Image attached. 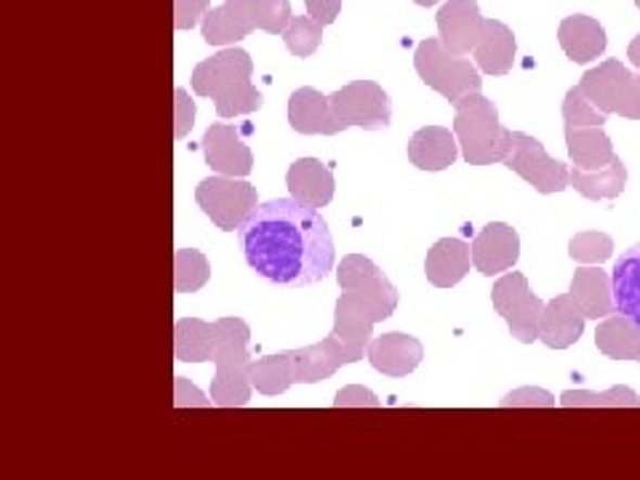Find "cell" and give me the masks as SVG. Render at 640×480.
<instances>
[{"mask_svg":"<svg viewBox=\"0 0 640 480\" xmlns=\"http://www.w3.org/2000/svg\"><path fill=\"white\" fill-rule=\"evenodd\" d=\"M611 283H614L616 313L627 315L640 326V243L622 251L611 270Z\"/></svg>","mask_w":640,"mask_h":480,"instance_id":"cell-28","label":"cell"},{"mask_svg":"<svg viewBox=\"0 0 640 480\" xmlns=\"http://www.w3.org/2000/svg\"><path fill=\"white\" fill-rule=\"evenodd\" d=\"M627 185V166L622 157L614 155L609 166L596 168V172H585V168H572V187L587 201H601V198H619Z\"/></svg>","mask_w":640,"mask_h":480,"instance_id":"cell-30","label":"cell"},{"mask_svg":"<svg viewBox=\"0 0 640 480\" xmlns=\"http://www.w3.org/2000/svg\"><path fill=\"white\" fill-rule=\"evenodd\" d=\"M254 62L243 49H225L192 70V91L217 104L219 118L252 115L261 108V93L252 84Z\"/></svg>","mask_w":640,"mask_h":480,"instance_id":"cell-2","label":"cell"},{"mask_svg":"<svg viewBox=\"0 0 640 480\" xmlns=\"http://www.w3.org/2000/svg\"><path fill=\"white\" fill-rule=\"evenodd\" d=\"M369 361L376 371L384 374V377H406L422 363L424 348L417 337H409V333H382V337L371 339L369 344Z\"/></svg>","mask_w":640,"mask_h":480,"instance_id":"cell-18","label":"cell"},{"mask_svg":"<svg viewBox=\"0 0 640 480\" xmlns=\"http://www.w3.org/2000/svg\"><path fill=\"white\" fill-rule=\"evenodd\" d=\"M203 155L206 163L212 166L214 174H222V177H248L254 168V155L248 150V144L243 142L241 134L235 131V126H227V123H214L206 134H203Z\"/></svg>","mask_w":640,"mask_h":480,"instance_id":"cell-14","label":"cell"},{"mask_svg":"<svg viewBox=\"0 0 640 480\" xmlns=\"http://www.w3.org/2000/svg\"><path fill=\"white\" fill-rule=\"evenodd\" d=\"M457 134L444 126H424L409 139V161L419 172H444L457 163Z\"/></svg>","mask_w":640,"mask_h":480,"instance_id":"cell-24","label":"cell"},{"mask_svg":"<svg viewBox=\"0 0 640 480\" xmlns=\"http://www.w3.org/2000/svg\"><path fill=\"white\" fill-rule=\"evenodd\" d=\"M470 265H473V249L459 238H444L427 251L424 275L438 289H451L459 280H464Z\"/></svg>","mask_w":640,"mask_h":480,"instance_id":"cell-25","label":"cell"},{"mask_svg":"<svg viewBox=\"0 0 640 480\" xmlns=\"http://www.w3.org/2000/svg\"><path fill=\"white\" fill-rule=\"evenodd\" d=\"M174 355L182 363H206L214 355V324L182 318L174 326Z\"/></svg>","mask_w":640,"mask_h":480,"instance_id":"cell-31","label":"cell"},{"mask_svg":"<svg viewBox=\"0 0 640 480\" xmlns=\"http://www.w3.org/2000/svg\"><path fill=\"white\" fill-rule=\"evenodd\" d=\"M566 148L576 168L596 172L614 161V144L603 126H566Z\"/></svg>","mask_w":640,"mask_h":480,"instance_id":"cell-27","label":"cell"},{"mask_svg":"<svg viewBox=\"0 0 640 480\" xmlns=\"http://www.w3.org/2000/svg\"><path fill=\"white\" fill-rule=\"evenodd\" d=\"M291 355H294V379L299 384L323 382V379L334 377L342 366H350L353 363L347 350L342 348L334 333H329L323 342L310 344V348L291 350Z\"/></svg>","mask_w":640,"mask_h":480,"instance_id":"cell-20","label":"cell"},{"mask_svg":"<svg viewBox=\"0 0 640 480\" xmlns=\"http://www.w3.org/2000/svg\"><path fill=\"white\" fill-rule=\"evenodd\" d=\"M561 403L566 408H640V397L636 390L625 388H611L606 392H587V390H566L561 395Z\"/></svg>","mask_w":640,"mask_h":480,"instance_id":"cell-34","label":"cell"},{"mask_svg":"<svg viewBox=\"0 0 640 480\" xmlns=\"http://www.w3.org/2000/svg\"><path fill=\"white\" fill-rule=\"evenodd\" d=\"M241 245L248 267L278 286L320 283L334 267V240L318 209L276 198L259 203L241 227Z\"/></svg>","mask_w":640,"mask_h":480,"instance_id":"cell-1","label":"cell"},{"mask_svg":"<svg viewBox=\"0 0 640 480\" xmlns=\"http://www.w3.org/2000/svg\"><path fill=\"white\" fill-rule=\"evenodd\" d=\"M414 67L422 84L438 91L451 104H457L464 93L483 89L478 64L464 60V56H453L440 43V38L419 40L414 49Z\"/></svg>","mask_w":640,"mask_h":480,"instance_id":"cell-6","label":"cell"},{"mask_svg":"<svg viewBox=\"0 0 640 480\" xmlns=\"http://www.w3.org/2000/svg\"><path fill=\"white\" fill-rule=\"evenodd\" d=\"M585 313H581L572 294L555 296V300L545 302L542 320H539V339L550 350L572 348L585 331Z\"/></svg>","mask_w":640,"mask_h":480,"instance_id":"cell-19","label":"cell"},{"mask_svg":"<svg viewBox=\"0 0 640 480\" xmlns=\"http://www.w3.org/2000/svg\"><path fill=\"white\" fill-rule=\"evenodd\" d=\"M627 60H630V64H636V67L640 70V33L632 38V43L627 46Z\"/></svg>","mask_w":640,"mask_h":480,"instance_id":"cell-44","label":"cell"},{"mask_svg":"<svg viewBox=\"0 0 640 480\" xmlns=\"http://www.w3.org/2000/svg\"><path fill=\"white\" fill-rule=\"evenodd\" d=\"M174 406L177 408H184V406L208 408V406H214V401H206V395H203V392L197 388H192L188 379L177 377V382H174Z\"/></svg>","mask_w":640,"mask_h":480,"instance_id":"cell-41","label":"cell"},{"mask_svg":"<svg viewBox=\"0 0 640 480\" xmlns=\"http://www.w3.org/2000/svg\"><path fill=\"white\" fill-rule=\"evenodd\" d=\"M281 38L283 43H286L289 54L299 56V60H307V56L316 54L320 43H323V25H320L318 20H312L310 14L294 16Z\"/></svg>","mask_w":640,"mask_h":480,"instance_id":"cell-35","label":"cell"},{"mask_svg":"<svg viewBox=\"0 0 640 480\" xmlns=\"http://www.w3.org/2000/svg\"><path fill=\"white\" fill-rule=\"evenodd\" d=\"M289 123L296 134H307V137H334L342 134L340 121H336L334 110H331V99L323 97L318 89H296L289 99Z\"/></svg>","mask_w":640,"mask_h":480,"instance_id":"cell-17","label":"cell"},{"mask_svg":"<svg viewBox=\"0 0 640 480\" xmlns=\"http://www.w3.org/2000/svg\"><path fill=\"white\" fill-rule=\"evenodd\" d=\"M636 5H638V9H640V0H636Z\"/></svg>","mask_w":640,"mask_h":480,"instance_id":"cell-46","label":"cell"},{"mask_svg":"<svg viewBox=\"0 0 640 480\" xmlns=\"http://www.w3.org/2000/svg\"><path fill=\"white\" fill-rule=\"evenodd\" d=\"M212 278V265L206 256L195 249H179L174 254V291L177 294H190V291L203 289Z\"/></svg>","mask_w":640,"mask_h":480,"instance_id":"cell-33","label":"cell"},{"mask_svg":"<svg viewBox=\"0 0 640 480\" xmlns=\"http://www.w3.org/2000/svg\"><path fill=\"white\" fill-rule=\"evenodd\" d=\"M614 254V240L606 232H576L568 240V256L581 265H603Z\"/></svg>","mask_w":640,"mask_h":480,"instance_id":"cell-36","label":"cell"},{"mask_svg":"<svg viewBox=\"0 0 640 480\" xmlns=\"http://www.w3.org/2000/svg\"><path fill=\"white\" fill-rule=\"evenodd\" d=\"M291 20L289 0H225L203 16L201 33L208 46H235L256 30L283 35Z\"/></svg>","mask_w":640,"mask_h":480,"instance_id":"cell-5","label":"cell"},{"mask_svg":"<svg viewBox=\"0 0 640 480\" xmlns=\"http://www.w3.org/2000/svg\"><path fill=\"white\" fill-rule=\"evenodd\" d=\"M174 113H177V126H174V137L184 139L192 126H195V102L184 89L174 91Z\"/></svg>","mask_w":640,"mask_h":480,"instance_id":"cell-39","label":"cell"},{"mask_svg":"<svg viewBox=\"0 0 640 480\" xmlns=\"http://www.w3.org/2000/svg\"><path fill=\"white\" fill-rule=\"evenodd\" d=\"M579 89L601 113L640 121V75L630 73L619 60H606L587 70Z\"/></svg>","mask_w":640,"mask_h":480,"instance_id":"cell-7","label":"cell"},{"mask_svg":"<svg viewBox=\"0 0 640 480\" xmlns=\"http://www.w3.org/2000/svg\"><path fill=\"white\" fill-rule=\"evenodd\" d=\"M248 374H252V384L256 388V392H261V395H283V392L296 382L294 355H291V350H286V353L267 355V358L252 361Z\"/></svg>","mask_w":640,"mask_h":480,"instance_id":"cell-32","label":"cell"},{"mask_svg":"<svg viewBox=\"0 0 640 480\" xmlns=\"http://www.w3.org/2000/svg\"><path fill=\"white\" fill-rule=\"evenodd\" d=\"M336 408H347V406H369V408H380L382 403L376 401V395L371 390L363 388H345L336 392Z\"/></svg>","mask_w":640,"mask_h":480,"instance_id":"cell-42","label":"cell"},{"mask_svg":"<svg viewBox=\"0 0 640 480\" xmlns=\"http://www.w3.org/2000/svg\"><path fill=\"white\" fill-rule=\"evenodd\" d=\"M638 361H640V358H638Z\"/></svg>","mask_w":640,"mask_h":480,"instance_id":"cell-47","label":"cell"},{"mask_svg":"<svg viewBox=\"0 0 640 480\" xmlns=\"http://www.w3.org/2000/svg\"><path fill=\"white\" fill-rule=\"evenodd\" d=\"M374 324H380L374 304L366 300L363 294H358V291L342 289L334 307V329H331V333L340 339V344L347 350L353 363H358L363 358V353H369Z\"/></svg>","mask_w":640,"mask_h":480,"instance_id":"cell-12","label":"cell"},{"mask_svg":"<svg viewBox=\"0 0 640 480\" xmlns=\"http://www.w3.org/2000/svg\"><path fill=\"white\" fill-rule=\"evenodd\" d=\"M596 344L606 358L638 361L640 358V326L627 315H609L596 329Z\"/></svg>","mask_w":640,"mask_h":480,"instance_id":"cell-29","label":"cell"},{"mask_svg":"<svg viewBox=\"0 0 640 480\" xmlns=\"http://www.w3.org/2000/svg\"><path fill=\"white\" fill-rule=\"evenodd\" d=\"M558 43H561L563 54L576 64H587L606 51L609 40H606V30L598 20L585 14H574L566 16L558 27Z\"/></svg>","mask_w":640,"mask_h":480,"instance_id":"cell-21","label":"cell"},{"mask_svg":"<svg viewBox=\"0 0 640 480\" xmlns=\"http://www.w3.org/2000/svg\"><path fill=\"white\" fill-rule=\"evenodd\" d=\"M453 115V134L470 166L502 163L512 148V131L499 123V110L481 91H470L459 99Z\"/></svg>","mask_w":640,"mask_h":480,"instance_id":"cell-4","label":"cell"},{"mask_svg":"<svg viewBox=\"0 0 640 480\" xmlns=\"http://www.w3.org/2000/svg\"><path fill=\"white\" fill-rule=\"evenodd\" d=\"M502 406H555V397L550 395V392L545 390H537V388H523V390H515L510 392V395H504Z\"/></svg>","mask_w":640,"mask_h":480,"instance_id":"cell-40","label":"cell"},{"mask_svg":"<svg viewBox=\"0 0 640 480\" xmlns=\"http://www.w3.org/2000/svg\"><path fill=\"white\" fill-rule=\"evenodd\" d=\"M438 38L453 56L473 54L483 30V16L475 0H448L438 9Z\"/></svg>","mask_w":640,"mask_h":480,"instance_id":"cell-15","label":"cell"},{"mask_svg":"<svg viewBox=\"0 0 640 480\" xmlns=\"http://www.w3.org/2000/svg\"><path fill=\"white\" fill-rule=\"evenodd\" d=\"M470 249H473L475 270L491 278V275L508 273L510 267H515L517 256H521V238L504 222H491L475 236Z\"/></svg>","mask_w":640,"mask_h":480,"instance_id":"cell-16","label":"cell"},{"mask_svg":"<svg viewBox=\"0 0 640 480\" xmlns=\"http://www.w3.org/2000/svg\"><path fill=\"white\" fill-rule=\"evenodd\" d=\"M252 329L241 318H219L214 324V355L217 377L212 384L214 406L241 408L252 401V355H248Z\"/></svg>","mask_w":640,"mask_h":480,"instance_id":"cell-3","label":"cell"},{"mask_svg":"<svg viewBox=\"0 0 640 480\" xmlns=\"http://www.w3.org/2000/svg\"><path fill=\"white\" fill-rule=\"evenodd\" d=\"M307 5V14L312 16V20H318L320 25H334L336 16H340L342 11V0H305Z\"/></svg>","mask_w":640,"mask_h":480,"instance_id":"cell-43","label":"cell"},{"mask_svg":"<svg viewBox=\"0 0 640 480\" xmlns=\"http://www.w3.org/2000/svg\"><path fill=\"white\" fill-rule=\"evenodd\" d=\"M502 163L512 174L526 179L534 190L542 192V195L563 192L572 185V168L547 155L545 144L539 139L528 137V134H512V148Z\"/></svg>","mask_w":640,"mask_h":480,"instance_id":"cell-11","label":"cell"},{"mask_svg":"<svg viewBox=\"0 0 640 480\" xmlns=\"http://www.w3.org/2000/svg\"><path fill=\"white\" fill-rule=\"evenodd\" d=\"M568 294L590 320L609 318L616 313L614 283H611V275L603 273L601 267H576Z\"/></svg>","mask_w":640,"mask_h":480,"instance_id":"cell-26","label":"cell"},{"mask_svg":"<svg viewBox=\"0 0 640 480\" xmlns=\"http://www.w3.org/2000/svg\"><path fill=\"white\" fill-rule=\"evenodd\" d=\"M212 11V0H174V27L192 30Z\"/></svg>","mask_w":640,"mask_h":480,"instance_id":"cell-38","label":"cell"},{"mask_svg":"<svg viewBox=\"0 0 640 480\" xmlns=\"http://www.w3.org/2000/svg\"><path fill=\"white\" fill-rule=\"evenodd\" d=\"M336 283H340V289L358 291V294H363L366 300L374 304L380 324L387 320L395 313V307H398V289L363 254H350L342 260L340 270H336Z\"/></svg>","mask_w":640,"mask_h":480,"instance_id":"cell-13","label":"cell"},{"mask_svg":"<svg viewBox=\"0 0 640 480\" xmlns=\"http://www.w3.org/2000/svg\"><path fill=\"white\" fill-rule=\"evenodd\" d=\"M515 54L517 43L510 27L499 20H483L481 38L473 49V60L481 73L508 75L515 64Z\"/></svg>","mask_w":640,"mask_h":480,"instance_id":"cell-23","label":"cell"},{"mask_svg":"<svg viewBox=\"0 0 640 480\" xmlns=\"http://www.w3.org/2000/svg\"><path fill=\"white\" fill-rule=\"evenodd\" d=\"M491 304L497 315H502L512 337L523 344L539 339V320H542L545 302L528 289L526 275L508 273L494 283Z\"/></svg>","mask_w":640,"mask_h":480,"instance_id":"cell-10","label":"cell"},{"mask_svg":"<svg viewBox=\"0 0 640 480\" xmlns=\"http://www.w3.org/2000/svg\"><path fill=\"white\" fill-rule=\"evenodd\" d=\"M563 121H566V126L576 128L603 126V123H606V113H601V110L585 97V91H581L579 86H574V89L566 93V99H563Z\"/></svg>","mask_w":640,"mask_h":480,"instance_id":"cell-37","label":"cell"},{"mask_svg":"<svg viewBox=\"0 0 640 480\" xmlns=\"http://www.w3.org/2000/svg\"><path fill=\"white\" fill-rule=\"evenodd\" d=\"M329 99L342 131H347L350 126L363 128V131H384L393 121L389 93L374 80H353L331 93Z\"/></svg>","mask_w":640,"mask_h":480,"instance_id":"cell-9","label":"cell"},{"mask_svg":"<svg viewBox=\"0 0 640 480\" xmlns=\"http://www.w3.org/2000/svg\"><path fill=\"white\" fill-rule=\"evenodd\" d=\"M417 5H424V9H427V5H435V3H440V0H414Z\"/></svg>","mask_w":640,"mask_h":480,"instance_id":"cell-45","label":"cell"},{"mask_svg":"<svg viewBox=\"0 0 640 480\" xmlns=\"http://www.w3.org/2000/svg\"><path fill=\"white\" fill-rule=\"evenodd\" d=\"M197 206L225 232H235L246 225L248 216L259 206L256 187L238 177H208L195 190Z\"/></svg>","mask_w":640,"mask_h":480,"instance_id":"cell-8","label":"cell"},{"mask_svg":"<svg viewBox=\"0 0 640 480\" xmlns=\"http://www.w3.org/2000/svg\"><path fill=\"white\" fill-rule=\"evenodd\" d=\"M286 185L291 198L307 203L312 209L329 206L331 198H334L336 181L329 166L318 161V157H299L294 166L289 168Z\"/></svg>","mask_w":640,"mask_h":480,"instance_id":"cell-22","label":"cell"}]
</instances>
